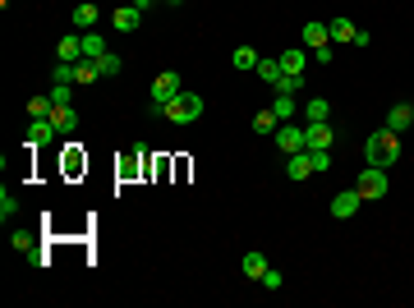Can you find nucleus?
<instances>
[{"label":"nucleus","instance_id":"nucleus-26","mask_svg":"<svg viewBox=\"0 0 414 308\" xmlns=\"http://www.w3.org/2000/svg\"><path fill=\"white\" fill-rule=\"evenodd\" d=\"M308 152V166H313V175H322V170L332 166V152H327V147H304Z\"/></svg>","mask_w":414,"mask_h":308},{"label":"nucleus","instance_id":"nucleus-14","mask_svg":"<svg viewBox=\"0 0 414 308\" xmlns=\"http://www.w3.org/2000/svg\"><path fill=\"white\" fill-rule=\"evenodd\" d=\"M240 267H244V276H249V281H262V272H267V253H258V248H249Z\"/></svg>","mask_w":414,"mask_h":308},{"label":"nucleus","instance_id":"nucleus-25","mask_svg":"<svg viewBox=\"0 0 414 308\" xmlns=\"http://www.w3.org/2000/svg\"><path fill=\"white\" fill-rule=\"evenodd\" d=\"M51 110H56L51 93H46V97H32V102H28V115H32V120H51Z\"/></svg>","mask_w":414,"mask_h":308},{"label":"nucleus","instance_id":"nucleus-23","mask_svg":"<svg viewBox=\"0 0 414 308\" xmlns=\"http://www.w3.org/2000/svg\"><path fill=\"white\" fill-rule=\"evenodd\" d=\"M276 60H281V69H286V74H304V51H299V47H295V51H281Z\"/></svg>","mask_w":414,"mask_h":308},{"label":"nucleus","instance_id":"nucleus-15","mask_svg":"<svg viewBox=\"0 0 414 308\" xmlns=\"http://www.w3.org/2000/svg\"><path fill=\"white\" fill-rule=\"evenodd\" d=\"M51 124H56L60 134H74V129H78V110L74 106H56V110H51Z\"/></svg>","mask_w":414,"mask_h":308},{"label":"nucleus","instance_id":"nucleus-12","mask_svg":"<svg viewBox=\"0 0 414 308\" xmlns=\"http://www.w3.org/2000/svg\"><path fill=\"white\" fill-rule=\"evenodd\" d=\"M97 19H102V10H97L92 0H83V5L74 10V28L78 32H92V28H97Z\"/></svg>","mask_w":414,"mask_h":308},{"label":"nucleus","instance_id":"nucleus-28","mask_svg":"<svg viewBox=\"0 0 414 308\" xmlns=\"http://www.w3.org/2000/svg\"><path fill=\"white\" fill-rule=\"evenodd\" d=\"M74 83H51V102L56 106H74V93H69Z\"/></svg>","mask_w":414,"mask_h":308},{"label":"nucleus","instance_id":"nucleus-10","mask_svg":"<svg viewBox=\"0 0 414 308\" xmlns=\"http://www.w3.org/2000/svg\"><path fill=\"white\" fill-rule=\"evenodd\" d=\"M332 120V102L327 97H308L304 102V124H327Z\"/></svg>","mask_w":414,"mask_h":308},{"label":"nucleus","instance_id":"nucleus-20","mask_svg":"<svg viewBox=\"0 0 414 308\" xmlns=\"http://www.w3.org/2000/svg\"><path fill=\"white\" fill-rule=\"evenodd\" d=\"M272 110H276V120H281V124H286V120H295V110H299V106H295V93H276Z\"/></svg>","mask_w":414,"mask_h":308},{"label":"nucleus","instance_id":"nucleus-3","mask_svg":"<svg viewBox=\"0 0 414 308\" xmlns=\"http://www.w3.org/2000/svg\"><path fill=\"white\" fill-rule=\"evenodd\" d=\"M354 189H359V198L378 202V198H387V189H391V185H387V170L382 166H364V175L354 180Z\"/></svg>","mask_w":414,"mask_h":308},{"label":"nucleus","instance_id":"nucleus-31","mask_svg":"<svg viewBox=\"0 0 414 308\" xmlns=\"http://www.w3.org/2000/svg\"><path fill=\"white\" fill-rule=\"evenodd\" d=\"M299 88H304V74H286L276 83V93H299Z\"/></svg>","mask_w":414,"mask_h":308},{"label":"nucleus","instance_id":"nucleus-24","mask_svg":"<svg viewBox=\"0 0 414 308\" xmlns=\"http://www.w3.org/2000/svg\"><path fill=\"white\" fill-rule=\"evenodd\" d=\"M327 32H332V42H354V23L350 19H332Z\"/></svg>","mask_w":414,"mask_h":308},{"label":"nucleus","instance_id":"nucleus-19","mask_svg":"<svg viewBox=\"0 0 414 308\" xmlns=\"http://www.w3.org/2000/svg\"><path fill=\"white\" fill-rule=\"evenodd\" d=\"M332 42V32H327V23H304V47H327Z\"/></svg>","mask_w":414,"mask_h":308},{"label":"nucleus","instance_id":"nucleus-32","mask_svg":"<svg viewBox=\"0 0 414 308\" xmlns=\"http://www.w3.org/2000/svg\"><path fill=\"white\" fill-rule=\"evenodd\" d=\"M97 64H102V74H120V56H115V51H106V56H102V60H97Z\"/></svg>","mask_w":414,"mask_h":308},{"label":"nucleus","instance_id":"nucleus-1","mask_svg":"<svg viewBox=\"0 0 414 308\" xmlns=\"http://www.w3.org/2000/svg\"><path fill=\"white\" fill-rule=\"evenodd\" d=\"M364 161H368V166H396V161H400V134H396V129H387V124H382V129H373V134H368V143H364Z\"/></svg>","mask_w":414,"mask_h":308},{"label":"nucleus","instance_id":"nucleus-4","mask_svg":"<svg viewBox=\"0 0 414 308\" xmlns=\"http://www.w3.org/2000/svg\"><path fill=\"white\" fill-rule=\"evenodd\" d=\"M180 93H184V83H180V74H175V69L157 74V78H152V110H161L170 97H180Z\"/></svg>","mask_w":414,"mask_h":308},{"label":"nucleus","instance_id":"nucleus-9","mask_svg":"<svg viewBox=\"0 0 414 308\" xmlns=\"http://www.w3.org/2000/svg\"><path fill=\"white\" fill-rule=\"evenodd\" d=\"M111 23H115V32H134L138 23H143V10H134V5H115Z\"/></svg>","mask_w":414,"mask_h":308},{"label":"nucleus","instance_id":"nucleus-5","mask_svg":"<svg viewBox=\"0 0 414 308\" xmlns=\"http://www.w3.org/2000/svg\"><path fill=\"white\" fill-rule=\"evenodd\" d=\"M276 152H286V156H295V152H304V124H276Z\"/></svg>","mask_w":414,"mask_h":308},{"label":"nucleus","instance_id":"nucleus-35","mask_svg":"<svg viewBox=\"0 0 414 308\" xmlns=\"http://www.w3.org/2000/svg\"><path fill=\"white\" fill-rule=\"evenodd\" d=\"M14 244L19 248H32V230H14Z\"/></svg>","mask_w":414,"mask_h":308},{"label":"nucleus","instance_id":"nucleus-7","mask_svg":"<svg viewBox=\"0 0 414 308\" xmlns=\"http://www.w3.org/2000/svg\"><path fill=\"white\" fill-rule=\"evenodd\" d=\"M336 143V124H304V147H332Z\"/></svg>","mask_w":414,"mask_h":308},{"label":"nucleus","instance_id":"nucleus-34","mask_svg":"<svg viewBox=\"0 0 414 308\" xmlns=\"http://www.w3.org/2000/svg\"><path fill=\"white\" fill-rule=\"evenodd\" d=\"M313 60H318V64H332V60H336V51H332V42H327V47H318V51H313Z\"/></svg>","mask_w":414,"mask_h":308},{"label":"nucleus","instance_id":"nucleus-6","mask_svg":"<svg viewBox=\"0 0 414 308\" xmlns=\"http://www.w3.org/2000/svg\"><path fill=\"white\" fill-rule=\"evenodd\" d=\"M359 202H364L359 198V189H341L336 198H332V216H336V221H350V216L359 212Z\"/></svg>","mask_w":414,"mask_h":308},{"label":"nucleus","instance_id":"nucleus-29","mask_svg":"<svg viewBox=\"0 0 414 308\" xmlns=\"http://www.w3.org/2000/svg\"><path fill=\"white\" fill-rule=\"evenodd\" d=\"M19 216V202L10 198V189H5V193H0V221H14Z\"/></svg>","mask_w":414,"mask_h":308},{"label":"nucleus","instance_id":"nucleus-18","mask_svg":"<svg viewBox=\"0 0 414 308\" xmlns=\"http://www.w3.org/2000/svg\"><path fill=\"white\" fill-rule=\"evenodd\" d=\"M286 175H290V180H308V175H313V166H308V152L286 156Z\"/></svg>","mask_w":414,"mask_h":308},{"label":"nucleus","instance_id":"nucleus-2","mask_svg":"<svg viewBox=\"0 0 414 308\" xmlns=\"http://www.w3.org/2000/svg\"><path fill=\"white\" fill-rule=\"evenodd\" d=\"M161 110H166L170 124H194V120L203 115V97H198V93H180V97H170Z\"/></svg>","mask_w":414,"mask_h":308},{"label":"nucleus","instance_id":"nucleus-22","mask_svg":"<svg viewBox=\"0 0 414 308\" xmlns=\"http://www.w3.org/2000/svg\"><path fill=\"white\" fill-rule=\"evenodd\" d=\"M83 56H88V60H102V56H106V37H97V32H83Z\"/></svg>","mask_w":414,"mask_h":308},{"label":"nucleus","instance_id":"nucleus-33","mask_svg":"<svg viewBox=\"0 0 414 308\" xmlns=\"http://www.w3.org/2000/svg\"><path fill=\"white\" fill-rule=\"evenodd\" d=\"M281 272H276V267H267V272H262V290H281Z\"/></svg>","mask_w":414,"mask_h":308},{"label":"nucleus","instance_id":"nucleus-11","mask_svg":"<svg viewBox=\"0 0 414 308\" xmlns=\"http://www.w3.org/2000/svg\"><path fill=\"white\" fill-rule=\"evenodd\" d=\"M410 124H414V106H410V102H396V106L387 110V129H396V134H405Z\"/></svg>","mask_w":414,"mask_h":308},{"label":"nucleus","instance_id":"nucleus-27","mask_svg":"<svg viewBox=\"0 0 414 308\" xmlns=\"http://www.w3.org/2000/svg\"><path fill=\"white\" fill-rule=\"evenodd\" d=\"M276 110H258V115H253V134H276Z\"/></svg>","mask_w":414,"mask_h":308},{"label":"nucleus","instance_id":"nucleus-8","mask_svg":"<svg viewBox=\"0 0 414 308\" xmlns=\"http://www.w3.org/2000/svg\"><path fill=\"white\" fill-rule=\"evenodd\" d=\"M56 134H60V129H56L51 120H32L28 124V147H51V143H56Z\"/></svg>","mask_w":414,"mask_h":308},{"label":"nucleus","instance_id":"nucleus-13","mask_svg":"<svg viewBox=\"0 0 414 308\" xmlns=\"http://www.w3.org/2000/svg\"><path fill=\"white\" fill-rule=\"evenodd\" d=\"M56 60L78 64V60H83V37H60V47H56Z\"/></svg>","mask_w":414,"mask_h":308},{"label":"nucleus","instance_id":"nucleus-21","mask_svg":"<svg viewBox=\"0 0 414 308\" xmlns=\"http://www.w3.org/2000/svg\"><path fill=\"white\" fill-rule=\"evenodd\" d=\"M258 60H262V56L253 47H235V56H230V64H235V69H258Z\"/></svg>","mask_w":414,"mask_h":308},{"label":"nucleus","instance_id":"nucleus-16","mask_svg":"<svg viewBox=\"0 0 414 308\" xmlns=\"http://www.w3.org/2000/svg\"><path fill=\"white\" fill-rule=\"evenodd\" d=\"M253 74H258L262 83H272V88H276V83L286 78V69H281V60H272V56H262V60H258V69H253Z\"/></svg>","mask_w":414,"mask_h":308},{"label":"nucleus","instance_id":"nucleus-36","mask_svg":"<svg viewBox=\"0 0 414 308\" xmlns=\"http://www.w3.org/2000/svg\"><path fill=\"white\" fill-rule=\"evenodd\" d=\"M0 5H10V0H0Z\"/></svg>","mask_w":414,"mask_h":308},{"label":"nucleus","instance_id":"nucleus-30","mask_svg":"<svg viewBox=\"0 0 414 308\" xmlns=\"http://www.w3.org/2000/svg\"><path fill=\"white\" fill-rule=\"evenodd\" d=\"M51 83H74V64L56 60V69H51Z\"/></svg>","mask_w":414,"mask_h":308},{"label":"nucleus","instance_id":"nucleus-17","mask_svg":"<svg viewBox=\"0 0 414 308\" xmlns=\"http://www.w3.org/2000/svg\"><path fill=\"white\" fill-rule=\"evenodd\" d=\"M97 78H102V64L83 56V60L74 64V83H83V88H88V83H97Z\"/></svg>","mask_w":414,"mask_h":308}]
</instances>
